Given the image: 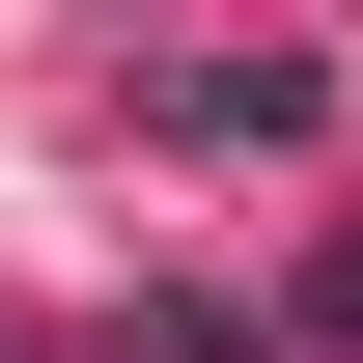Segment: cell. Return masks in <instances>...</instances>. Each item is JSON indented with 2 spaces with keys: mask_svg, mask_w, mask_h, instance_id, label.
<instances>
[{
  "mask_svg": "<svg viewBox=\"0 0 363 363\" xmlns=\"http://www.w3.org/2000/svg\"><path fill=\"white\" fill-rule=\"evenodd\" d=\"M335 84H308V56H168V84H140V140H224V168H252V140H308Z\"/></svg>",
  "mask_w": 363,
  "mask_h": 363,
  "instance_id": "obj_1",
  "label": "cell"
}]
</instances>
